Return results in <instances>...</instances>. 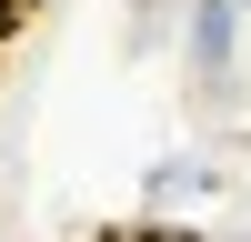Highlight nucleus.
Here are the masks:
<instances>
[{"label":"nucleus","mask_w":251,"mask_h":242,"mask_svg":"<svg viewBox=\"0 0 251 242\" xmlns=\"http://www.w3.org/2000/svg\"><path fill=\"white\" fill-rule=\"evenodd\" d=\"M0 10H10V20H20V10H30V0H0Z\"/></svg>","instance_id":"nucleus-3"},{"label":"nucleus","mask_w":251,"mask_h":242,"mask_svg":"<svg viewBox=\"0 0 251 242\" xmlns=\"http://www.w3.org/2000/svg\"><path fill=\"white\" fill-rule=\"evenodd\" d=\"M151 192H161V202H181V192H211V161H161V172H151Z\"/></svg>","instance_id":"nucleus-2"},{"label":"nucleus","mask_w":251,"mask_h":242,"mask_svg":"<svg viewBox=\"0 0 251 242\" xmlns=\"http://www.w3.org/2000/svg\"><path fill=\"white\" fill-rule=\"evenodd\" d=\"M231 30H241V0H201V10H191V60H201V71H231Z\"/></svg>","instance_id":"nucleus-1"},{"label":"nucleus","mask_w":251,"mask_h":242,"mask_svg":"<svg viewBox=\"0 0 251 242\" xmlns=\"http://www.w3.org/2000/svg\"><path fill=\"white\" fill-rule=\"evenodd\" d=\"M0 40H10V10H0Z\"/></svg>","instance_id":"nucleus-4"}]
</instances>
